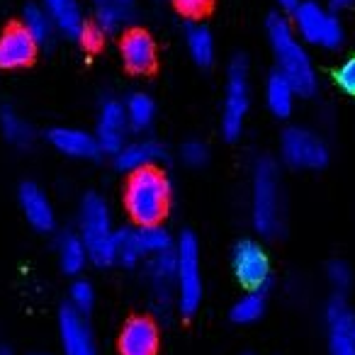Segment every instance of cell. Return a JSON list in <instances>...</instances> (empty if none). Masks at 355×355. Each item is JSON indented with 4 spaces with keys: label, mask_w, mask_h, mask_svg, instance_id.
<instances>
[{
    "label": "cell",
    "mask_w": 355,
    "mask_h": 355,
    "mask_svg": "<svg viewBox=\"0 0 355 355\" xmlns=\"http://www.w3.org/2000/svg\"><path fill=\"white\" fill-rule=\"evenodd\" d=\"M266 35L270 42L272 56H275V71H280L292 85L297 95L311 98L319 88V76H316L314 61L309 56L306 44L295 35L290 20L280 12H272L266 20Z\"/></svg>",
    "instance_id": "1"
},
{
    "label": "cell",
    "mask_w": 355,
    "mask_h": 355,
    "mask_svg": "<svg viewBox=\"0 0 355 355\" xmlns=\"http://www.w3.org/2000/svg\"><path fill=\"white\" fill-rule=\"evenodd\" d=\"M129 22L114 0H90V27L98 37L117 35Z\"/></svg>",
    "instance_id": "23"
},
{
    "label": "cell",
    "mask_w": 355,
    "mask_h": 355,
    "mask_svg": "<svg viewBox=\"0 0 355 355\" xmlns=\"http://www.w3.org/2000/svg\"><path fill=\"white\" fill-rule=\"evenodd\" d=\"M56 258H59V266L66 275H80L85 270V266L90 263L88 248L80 241V236L76 232H66L56 241Z\"/></svg>",
    "instance_id": "22"
},
{
    "label": "cell",
    "mask_w": 355,
    "mask_h": 355,
    "mask_svg": "<svg viewBox=\"0 0 355 355\" xmlns=\"http://www.w3.org/2000/svg\"><path fill=\"white\" fill-rule=\"evenodd\" d=\"M263 314H266V292H246L232 306V321L241 326L256 324Z\"/></svg>",
    "instance_id": "29"
},
{
    "label": "cell",
    "mask_w": 355,
    "mask_h": 355,
    "mask_svg": "<svg viewBox=\"0 0 355 355\" xmlns=\"http://www.w3.org/2000/svg\"><path fill=\"white\" fill-rule=\"evenodd\" d=\"M280 158L295 171H319L329 163V144L316 129L292 124L280 137Z\"/></svg>",
    "instance_id": "8"
},
{
    "label": "cell",
    "mask_w": 355,
    "mask_h": 355,
    "mask_svg": "<svg viewBox=\"0 0 355 355\" xmlns=\"http://www.w3.org/2000/svg\"><path fill=\"white\" fill-rule=\"evenodd\" d=\"M173 3H175V8L183 12V15L198 17V15H202V12L207 10L212 0H173Z\"/></svg>",
    "instance_id": "35"
},
{
    "label": "cell",
    "mask_w": 355,
    "mask_h": 355,
    "mask_svg": "<svg viewBox=\"0 0 355 355\" xmlns=\"http://www.w3.org/2000/svg\"><path fill=\"white\" fill-rule=\"evenodd\" d=\"M46 139L61 156L73 158V161H93L100 153L93 132H85L80 127H54L49 129Z\"/></svg>",
    "instance_id": "17"
},
{
    "label": "cell",
    "mask_w": 355,
    "mask_h": 355,
    "mask_svg": "<svg viewBox=\"0 0 355 355\" xmlns=\"http://www.w3.org/2000/svg\"><path fill=\"white\" fill-rule=\"evenodd\" d=\"M42 8L49 12L56 32L73 42H88L90 37H98L90 27L80 0H42Z\"/></svg>",
    "instance_id": "13"
},
{
    "label": "cell",
    "mask_w": 355,
    "mask_h": 355,
    "mask_svg": "<svg viewBox=\"0 0 355 355\" xmlns=\"http://www.w3.org/2000/svg\"><path fill=\"white\" fill-rule=\"evenodd\" d=\"M295 35L306 46L321 51H336L345 44V27L334 8L319 0H300L290 20Z\"/></svg>",
    "instance_id": "5"
},
{
    "label": "cell",
    "mask_w": 355,
    "mask_h": 355,
    "mask_svg": "<svg viewBox=\"0 0 355 355\" xmlns=\"http://www.w3.org/2000/svg\"><path fill=\"white\" fill-rule=\"evenodd\" d=\"M163 146L158 141L148 137H141V139H129L114 156V166L117 171L122 173H137V171H144V168H153L161 163L163 158Z\"/></svg>",
    "instance_id": "18"
},
{
    "label": "cell",
    "mask_w": 355,
    "mask_h": 355,
    "mask_svg": "<svg viewBox=\"0 0 355 355\" xmlns=\"http://www.w3.org/2000/svg\"><path fill=\"white\" fill-rule=\"evenodd\" d=\"M173 256H175V306L183 316H193L202 304V263L195 234H180L173 246Z\"/></svg>",
    "instance_id": "6"
},
{
    "label": "cell",
    "mask_w": 355,
    "mask_h": 355,
    "mask_svg": "<svg viewBox=\"0 0 355 355\" xmlns=\"http://www.w3.org/2000/svg\"><path fill=\"white\" fill-rule=\"evenodd\" d=\"M144 261L141 251H139L137 232L132 227L117 229L114 234V263L124 268H134Z\"/></svg>",
    "instance_id": "30"
},
{
    "label": "cell",
    "mask_w": 355,
    "mask_h": 355,
    "mask_svg": "<svg viewBox=\"0 0 355 355\" xmlns=\"http://www.w3.org/2000/svg\"><path fill=\"white\" fill-rule=\"evenodd\" d=\"M119 355H156L158 353V326L148 316H132L122 326L117 338Z\"/></svg>",
    "instance_id": "16"
},
{
    "label": "cell",
    "mask_w": 355,
    "mask_h": 355,
    "mask_svg": "<svg viewBox=\"0 0 355 355\" xmlns=\"http://www.w3.org/2000/svg\"><path fill=\"white\" fill-rule=\"evenodd\" d=\"M124 112H127L129 129L134 132H146L156 122V103L148 93H132L124 100Z\"/></svg>",
    "instance_id": "27"
},
{
    "label": "cell",
    "mask_w": 355,
    "mask_h": 355,
    "mask_svg": "<svg viewBox=\"0 0 355 355\" xmlns=\"http://www.w3.org/2000/svg\"><path fill=\"white\" fill-rule=\"evenodd\" d=\"M353 3H355V0H329V8H334V10L338 12V10H345V8H350Z\"/></svg>",
    "instance_id": "37"
},
{
    "label": "cell",
    "mask_w": 355,
    "mask_h": 355,
    "mask_svg": "<svg viewBox=\"0 0 355 355\" xmlns=\"http://www.w3.org/2000/svg\"><path fill=\"white\" fill-rule=\"evenodd\" d=\"M334 83L338 85L345 95L355 98V54H350L348 59L334 71Z\"/></svg>",
    "instance_id": "34"
},
{
    "label": "cell",
    "mask_w": 355,
    "mask_h": 355,
    "mask_svg": "<svg viewBox=\"0 0 355 355\" xmlns=\"http://www.w3.org/2000/svg\"><path fill=\"white\" fill-rule=\"evenodd\" d=\"M37 49L40 46L35 44V40L20 25L10 27V30H6L3 37H0V69L6 71L25 69V66H30L35 61Z\"/></svg>",
    "instance_id": "20"
},
{
    "label": "cell",
    "mask_w": 355,
    "mask_h": 355,
    "mask_svg": "<svg viewBox=\"0 0 355 355\" xmlns=\"http://www.w3.org/2000/svg\"><path fill=\"white\" fill-rule=\"evenodd\" d=\"M137 241H139V251H141L144 261L153 256H161V253L173 251L175 241H173L171 232H168L163 224H153V227H137Z\"/></svg>",
    "instance_id": "28"
},
{
    "label": "cell",
    "mask_w": 355,
    "mask_h": 355,
    "mask_svg": "<svg viewBox=\"0 0 355 355\" xmlns=\"http://www.w3.org/2000/svg\"><path fill=\"white\" fill-rule=\"evenodd\" d=\"M17 202L25 214L27 224H30L35 232L49 234L56 229V209L51 198L44 193V188L37 183H22L17 190Z\"/></svg>",
    "instance_id": "15"
},
{
    "label": "cell",
    "mask_w": 355,
    "mask_h": 355,
    "mask_svg": "<svg viewBox=\"0 0 355 355\" xmlns=\"http://www.w3.org/2000/svg\"><path fill=\"white\" fill-rule=\"evenodd\" d=\"M148 292H151V304L156 311H168L175 302V256L173 251L161 253L144 261Z\"/></svg>",
    "instance_id": "12"
},
{
    "label": "cell",
    "mask_w": 355,
    "mask_h": 355,
    "mask_svg": "<svg viewBox=\"0 0 355 355\" xmlns=\"http://www.w3.org/2000/svg\"><path fill=\"white\" fill-rule=\"evenodd\" d=\"M326 280H329L331 290L340 297L353 282V270H350V266L345 261H331L329 268H326Z\"/></svg>",
    "instance_id": "32"
},
{
    "label": "cell",
    "mask_w": 355,
    "mask_h": 355,
    "mask_svg": "<svg viewBox=\"0 0 355 355\" xmlns=\"http://www.w3.org/2000/svg\"><path fill=\"white\" fill-rule=\"evenodd\" d=\"M129 122L127 112H124V103L117 98L103 100L98 110V119H95V141L100 146V153H117L124 144L129 141Z\"/></svg>",
    "instance_id": "10"
},
{
    "label": "cell",
    "mask_w": 355,
    "mask_h": 355,
    "mask_svg": "<svg viewBox=\"0 0 355 355\" xmlns=\"http://www.w3.org/2000/svg\"><path fill=\"white\" fill-rule=\"evenodd\" d=\"M0 137L6 139L10 146L27 148L35 141V129L15 107L6 105V107H0Z\"/></svg>",
    "instance_id": "25"
},
{
    "label": "cell",
    "mask_w": 355,
    "mask_h": 355,
    "mask_svg": "<svg viewBox=\"0 0 355 355\" xmlns=\"http://www.w3.org/2000/svg\"><path fill=\"white\" fill-rule=\"evenodd\" d=\"M180 161L190 168H202L205 163L209 161L207 144L200 141V139H190V141H185L183 146H180Z\"/></svg>",
    "instance_id": "33"
},
{
    "label": "cell",
    "mask_w": 355,
    "mask_h": 355,
    "mask_svg": "<svg viewBox=\"0 0 355 355\" xmlns=\"http://www.w3.org/2000/svg\"><path fill=\"white\" fill-rule=\"evenodd\" d=\"M20 27L32 37V40H35L37 46L49 44V42L56 37V27H54V22H51L49 12L42 8V3H40V6H37V3H32V6L25 8Z\"/></svg>",
    "instance_id": "26"
},
{
    "label": "cell",
    "mask_w": 355,
    "mask_h": 355,
    "mask_svg": "<svg viewBox=\"0 0 355 355\" xmlns=\"http://www.w3.org/2000/svg\"><path fill=\"white\" fill-rule=\"evenodd\" d=\"M114 3H117V6L122 8L124 15H127L129 20H132L134 12H137V0H114Z\"/></svg>",
    "instance_id": "36"
},
{
    "label": "cell",
    "mask_w": 355,
    "mask_h": 355,
    "mask_svg": "<svg viewBox=\"0 0 355 355\" xmlns=\"http://www.w3.org/2000/svg\"><path fill=\"white\" fill-rule=\"evenodd\" d=\"M295 100H297V90L280 71H272L266 80V105L270 110L272 117L285 119L292 114L295 110Z\"/></svg>",
    "instance_id": "21"
},
{
    "label": "cell",
    "mask_w": 355,
    "mask_h": 355,
    "mask_svg": "<svg viewBox=\"0 0 355 355\" xmlns=\"http://www.w3.org/2000/svg\"><path fill=\"white\" fill-rule=\"evenodd\" d=\"M119 54L129 71L146 73L156 64V40L146 30H127L119 42Z\"/></svg>",
    "instance_id": "19"
},
{
    "label": "cell",
    "mask_w": 355,
    "mask_h": 355,
    "mask_svg": "<svg viewBox=\"0 0 355 355\" xmlns=\"http://www.w3.org/2000/svg\"><path fill=\"white\" fill-rule=\"evenodd\" d=\"M251 110V71L243 56L229 64L227 85H224V103H222V134L229 141H236L243 134Z\"/></svg>",
    "instance_id": "7"
},
{
    "label": "cell",
    "mask_w": 355,
    "mask_h": 355,
    "mask_svg": "<svg viewBox=\"0 0 355 355\" xmlns=\"http://www.w3.org/2000/svg\"><path fill=\"white\" fill-rule=\"evenodd\" d=\"M251 224L261 236L275 239L285 227L282 178L272 158H258L251 175Z\"/></svg>",
    "instance_id": "3"
},
{
    "label": "cell",
    "mask_w": 355,
    "mask_h": 355,
    "mask_svg": "<svg viewBox=\"0 0 355 355\" xmlns=\"http://www.w3.org/2000/svg\"><path fill=\"white\" fill-rule=\"evenodd\" d=\"M80 241L88 248L90 263L98 268L114 266V222L110 205L103 195L85 193L78 205V232Z\"/></svg>",
    "instance_id": "4"
},
{
    "label": "cell",
    "mask_w": 355,
    "mask_h": 355,
    "mask_svg": "<svg viewBox=\"0 0 355 355\" xmlns=\"http://www.w3.org/2000/svg\"><path fill=\"white\" fill-rule=\"evenodd\" d=\"M185 46H188L190 59L198 66L207 69L214 64V56H217V44H214V35L209 32L207 25L202 22H193V25L185 27Z\"/></svg>",
    "instance_id": "24"
},
{
    "label": "cell",
    "mask_w": 355,
    "mask_h": 355,
    "mask_svg": "<svg viewBox=\"0 0 355 355\" xmlns=\"http://www.w3.org/2000/svg\"><path fill=\"white\" fill-rule=\"evenodd\" d=\"M59 340L64 355H98L95 334L88 319L71 306H64L59 311Z\"/></svg>",
    "instance_id": "14"
},
{
    "label": "cell",
    "mask_w": 355,
    "mask_h": 355,
    "mask_svg": "<svg viewBox=\"0 0 355 355\" xmlns=\"http://www.w3.org/2000/svg\"><path fill=\"white\" fill-rule=\"evenodd\" d=\"M30 355H49V353H30Z\"/></svg>",
    "instance_id": "40"
},
{
    "label": "cell",
    "mask_w": 355,
    "mask_h": 355,
    "mask_svg": "<svg viewBox=\"0 0 355 355\" xmlns=\"http://www.w3.org/2000/svg\"><path fill=\"white\" fill-rule=\"evenodd\" d=\"M0 355H15V350H12L8 343H0Z\"/></svg>",
    "instance_id": "39"
},
{
    "label": "cell",
    "mask_w": 355,
    "mask_h": 355,
    "mask_svg": "<svg viewBox=\"0 0 355 355\" xmlns=\"http://www.w3.org/2000/svg\"><path fill=\"white\" fill-rule=\"evenodd\" d=\"M275 3L282 8V10H290L292 12L297 8V3H300V0H275Z\"/></svg>",
    "instance_id": "38"
},
{
    "label": "cell",
    "mask_w": 355,
    "mask_h": 355,
    "mask_svg": "<svg viewBox=\"0 0 355 355\" xmlns=\"http://www.w3.org/2000/svg\"><path fill=\"white\" fill-rule=\"evenodd\" d=\"M95 304V287L90 285L88 280H76L73 285L69 287V304L73 311H78V314L88 316V311L93 309Z\"/></svg>",
    "instance_id": "31"
},
{
    "label": "cell",
    "mask_w": 355,
    "mask_h": 355,
    "mask_svg": "<svg viewBox=\"0 0 355 355\" xmlns=\"http://www.w3.org/2000/svg\"><path fill=\"white\" fill-rule=\"evenodd\" d=\"M232 268L236 280L246 287L248 292H263L270 285L272 268L266 248L253 239H243L234 246Z\"/></svg>",
    "instance_id": "9"
},
{
    "label": "cell",
    "mask_w": 355,
    "mask_h": 355,
    "mask_svg": "<svg viewBox=\"0 0 355 355\" xmlns=\"http://www.w3.org/2000/svg\"><path fill=\"white\" fill-rule=\"evenodd\" d=\"M173 202V183L163 168H144V171L129 173L122 190V205L127 217L137 227H153L163 224L171 212Z\"/></svg>",
    "instance_id": "2"
},
{
    "label": "cell",
    "mask_w": 355,
    "mask_h": 355,
    "mask_svg": "<svg viewBox=\"0 0 355 355\" xmlns=\"http://www.w3.org/2000/svg\"><path fill=\"white\" fill-rule=\"evenodd\" d=\"M329 355H355V309L336 295L326 304Z\"/></svg>",
    "instance_id": "11"
}]
</instances>
